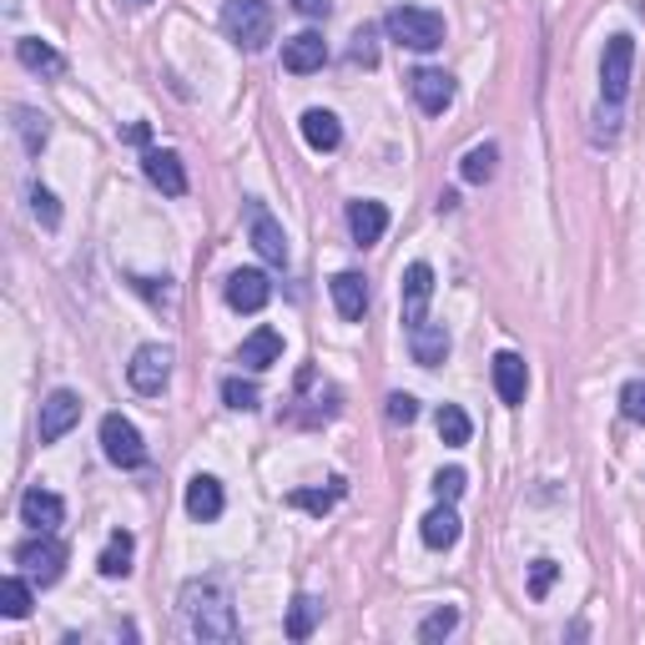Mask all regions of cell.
<instances>
[{"label":"cell","mask_w":645,"mask_h":645,"mask_svg":"<svg viewBox=\"0 0 645 645\" xmlns=\"http://www.w3.org/2000/svg\"><path fill=\"white\" fill-rule=\"evenodd\" d=\"M121 5H127V11H142V5H146V0H121Z\"/></svg>","instance_id":"obj_43"},{"label":"cell","mask_w":645,"mask_h":645,"mask_svg":"<svg viewBox=\"0 0 645 645\" xmlns=\"http://www.w3.org/2000/svg\"><path fill=\"white\" fill-rule=\"evenodd\" d=\"M101 454L117 469H142L146 464V444H142V429L132 419H121V414H106L101 419Z\"/></svg>","instance_id":"obj_7"},{"label":"cell","mask_w":645,"mask_h":645,"mask_svg":"<svg viewBox=\"0 0 645 645\" xmlns=\"http://www.w3.org/2000/svg\"><path fill=\"white\" fill-rule=\"evenodd\" d=\"M408 354H414V363H419V369H439V363L449 358L444 323H429V318H423L419 329H408Z\"/></svg>","instance_id":"obj_18"},{"label":"cell","mask_w":645,"mask_h":645,"mask_svg":"<svg viewBox=\"0 0 645 645\" xmlns=\"http://www.w3.org/2000/svg\"><path fill=\"white\" fill-rule=\"evenodd\" d=\"M383 31L394 46L404 51H439L444 46V15L439 11H423V5H394V11L383 15Z\"/></svg>","instance_id":"obj_2"},{"label":"cell","mask_w":645,"mask_h":645,"mask_svg":"<svg viewBox=\"0 0 645 645\" xmlns=\"http://www.w3.org/2000/svg\"><path fill=\"white\" fill-rule=\"evenodd\" d=\"M554 580H560V565H554V560H535V570H529V595H535V600H545Z\"/></svg>","instance_id":"obj_38"},{"label":"cell","mask_w":645,"mask_h":645,"mask_svg":"<svg viewBox=\"0 0 645 645\" xmlns=\"http://www.w3.org/2000/svg\"><path fill=\"white\" fill-rule=\"evenodd\" d=\"M323 61H329V40L318 31H298L292 40H283V71H292V76L323 71Z\"/></svg>","instance_id":"obj_15"},{"label":"cell","mask_w":645,"mask_h":645,"mask_svg":"<svg viewBox=\"0 0 645 645\" xmlns=\"http://www.w3.org/2000/svg\"><path fill=\"white\" fill-rule=\"evenodd\" d=\"M494 389H500V398L510 408H519L525 404V394H529V369H525V358L519 354H494Z\"/></svg>","instance_id":"obj_19"},{"label":"cell","mask_w":645,"mask_h":645,"mask_svg":"<svg viewBox=\"0 0 645 645\" xmlns=\"http://www.w3.org/2000/svg\"><path fill=\"white\" fill-rule=\"evenodd\" d=\"M15 132H21V146H26L31 157H40V146L51 142V121L31 111V106H15Z\"/></svg>","instance_id":"obj_29"},{"label":"cell","mask_w":645,"mask_h":645,"mask_svg":"<svg viewBox=\"0 0 645 645\" xmlns=\"http://www.w3.org/2000/svg\"><path fill=\"white\" fill-rule=\"evenodd\" d=\"M142 171H146V182L157 187V192H167V198H187V167H182L177 152L146 146V152H142Z\"/></svg>","instance_id":"obj_13"},{"label":"cell","mask_w":645,"mask_h":645,"mask_svg":"<svg viewBox=\"0 0 645 645\" xmlns=\"http://www.w3.org/2000/svg\"><path fill=\"white\" fill-rule=\"evenodd\" d=\"M429 298H434V267L429 263H408L404 283H398V313H404L408 329H419L429 318Z\"/></svg>","instance_id":"obj_9"},{"label":"cell","mask_w":645,"mask_h":645,"mask_svg":"<svg viewBox=\"0 0 645 645\" xmlns=\"http://www.w3.org/2000/svg\"><path fill=\"white\" fill-rule=\"evenodd\" d=\"M494 167H500V146H494V142H479V146H469V152H464L459 177H464L469 187H485L489 177H494Z\"/></svg>","instance_id":"obj_26"},{"label":"cell","mask_w":645,"mask_h":645,"mask_svg":"<svg viewBox=\"0 0 645 645\" xmlns=\"http://www.w3.org/2000/svg\"><path fill=\"white\" fill-rule=\"evenodd\" d=\"M223 510H227L223 485L212 475H192V485H187V514H192L198 525H212V519H223Z\"/></svg>","instance_id":"obj_17"},{"label":"cell","mask_w":645,"mask_h":645,"mask_svg":"<svg viewBox=\"0 0 645 645\" xmlns=\"http://www.w3.org/2000/svg\"><path fill=\"white\" fill-rule=\"evenodd\" d=\"M182 620L187 635L202 645L238 641V616H232V595L217 580H187L182 585Z\"/></svg>","instance_id":"obj_1"},{"label":"cell","mask_w":645,"mask_h":645,"mask_svg":"<svg viewBox=\"0 0 645 645\" xmlns=\"http://www.w3.org/2000/svg\"><path fill=\"white\" fill-rule=\"evenodd\" d=\"M454 631H459V606H439L434 616H423V620H419V641H429V645H434V641H449Z\"/></svg>","instance_id":"obj_32"},{"label":"cell","mask_w":645,"mask_h":645,"mask_svg":"<svg viewBox=\"0 0 645 645\" xmlns=\"http://www.w3.org/2000/svg\"><path fill=\"white\" fill-rule=\"evenodd\" d=\"M277 358H283V333H277V329L248 333V338H242V348H238V363H242V369H252V373L273 369Z\"/></svg>","instance_id":"obj_21"},{"label":"cell","mask_w":645,"mask_h":645,"mask_svg":"<svg viewBox=\"0 0 645 645\" xmlns=\"http://www.w3.org/2000/svg\"><path fill=\"white\" fill-rule=\"evenodd\" d=\"M0 616L5 620H26L31 616V580L26 575L0 580Z\"/></svg>","instance_id":"obj_30"},{"label":"cell","mask_w":645,"mask_h":645,"mask_svg":"<svg viewBox=\"0 0 645 645\" xmlns=\"http://www.w3.org/2000/svg\"><path fill=\"white\" fill-rule=\"evenodd\" d=\"M127 142H136V146H146V136H152V127H146V121H132V127H127Z\"/></svg>","instance_id":"obj_42"},{"label":"cell","mask_w":645,"mask_h":645,"mask_svg":"<svg viewBox=\"0 0 645 645\" xmlns=\"http://www.w3.org/2000/svg\"><path fill=\"white\" fill-rule=\"evenodd\" d=\"M329 292H333L338 318H348V323H358V318L369 313V277H363V273H338L329 283Z\"/></svg>","instance_id":"obj_20"},{"label":"cell","mask_w":645,"mask_h":645,"mask_svg":"<svg viewBox=\"0 0 645 645\" xmlns=\"http://www.w3.org/2000/svg\"><path fill=\"white\" fill-rule=\"evenodd\" d=\"M434 423H439V439H444L449 449H464L469 444V434H475V423H469V414H464L459 404H444Z\"/></svg>","instance_id":"obj_31"},{"label":"cell","mask_w":645,"mask_h":645,"mask_svg":"<svg viewBox=\"0 0 645 645\" xmlns=\"http://www.w3.org/2000/svg\"><path fill=\"white\" fill-rule=\"evenodd\" d=\"M273 5L267 0H227L223 5V31L227 40L238 46V51H263L267 40H273Z\"/></svg>","instance_id":"obj_3"},{"label":"cell","mask_w":645,"mask_h":645,"mask_svg":"<svg viewBox=\"0 0 645 645\" xmlns=\"http://www.w3.org/2000/svg\"><path fill=\"white\" fill-rule=\"evenodd\" d=\"M11 560L21 565V575H26L31 585H56L61 570H67V545L56 540V535H36V540L15 545Z\"/></svg>","instance_id":"obj_5"},{"label":"cell","mask_w":645,"mask_h":645,"mask_svg":"<svg viewBox=\"0 0 645 645\" xmlns=\"http://www.w3.org/2000/svg\"><path fill=\"white\" fill-rule=\"evenodd\" d=\"M354 67H363V71L379 67V46H373V31L369 26L354 31Z\"/></svg>","instance_id":"obj_37"},{"label":"cell","mask_w":645,"mask_h":645,"mask_svg":"<svg viewBox=\"0 0 645 645\" xmlns=\"http://www.w3.org/2000/svg\"><path fill=\"white\" fill-rule=\"evenodd\" d=\"M31 212H36L40 227H61V202L51 198V187H31Z\"/></svg>","instance_id":"obj_34"},{"label":"cell","mask_w":645,"mask_h":645,"mask_svg":"<svg viewBox=\"0 0 645 645\" xmlns=\"http://www.w3.org/2000/svg\"><path fill=\"white\" fill-rule=\"evenodd\" d=\"M132 283H136V292H146V298H152V303H171V288H167V283L157 288V277H132Z\"/></svg>","instance_id":"obj_41"},{"label":"cell","mask_w":645,"mask_h":645,"mask_svg":"<svg viewBox=\"0 0 645 645\" xmlns=\"http://www.w3.org/2000/svg\"><path fill=\"white\" fill-rule=\"evenodd\" d=\"M132 554H136V540L127 535V529H117V535L106 540V550H101V560H96V570H101L106 580H127V575H132Z\"/></svg>","instance_id":"obj_25"},{"label":"cell","mask_w":645,"mask_h":645,"mask_svg":"<svg viewBox=\"0 0 645 645\" xmlns=\"http://www.w3.org/2000/svg\"><path fill=\"white\" fill-rule=\"evenodd\" d=\"M267 298H273V283H267L263 267H238V273L227 277V308H238V313H263Z\"/></svg>","instance_id":"obj_12"},{"label":"cell","mask_w":645,"mask_h":645,"mask_svg":"<svg viewBox=\"0 0 645 645\" xmlns=\"http://www.w3.org/2000/svg\"><path fill=\"white\" fill-rule=\"evenodd\" d=\"M464 489H469V475H464V469H439V475H434V494H439V500L454 504Z\"/></svg>","instance_id":"obj_36"},{"label":"cell","mask_w":645,"mask_h":645,"mask_svg":"<svg viewBox=\"0 0 645 645\" xmlns=\"http://www.w3.org/2000/svg\"><path fill=\"white\" fill-rule=\"evenodd\" d=\"M459 514H454V504L449 500H439V510H429L423 514V525H419V535H423V545L429 550H454L459 545Z\"/></svg>","instance_id":"obj_22"},{"label":"cell","mask_w":645,"mask_h":645,"mask_svg":"<svg viewBox=\"0 0 645 645\" xmlns=\"http://www.w3.org/2000/svg\"><path fill=\"white\" fill-rule=\"evenodd\" d=\"M292 11L308 15V21H329V15H333V0H292Z\"/></svg>","instance_id":"obj_40"},{"label":"cell","mask_w":645,"mask_h":645,"mask_svg":"<svg viewBox=\"0 0 645 645\" xmlns=\"http://www.w3.org/2000/svg\"><path fill=\"white\" fill-rule=\"evenodd\" d=\"M318 620H323V600L318 595H298L288 610V641H308L318 631Z\"/></svg>","instance_id":"obj_28"},{"label":"cell","mask_w":645,"mask_h":645,"mask_svg":"<svg viewBox=\"0 0 645 645\" xmlns=\"http://www.w3.org/2000/svg\"><path fill=\"white\" fill-rule=\"evenodd\" d=\"M76 423H81V394H71V389H56V394H46V404H40V444L67 439Z\"/></svg>","instance_id":"obj_10"},{"label":"cell","mask_w":645,"mask_h":645,"mask_svg":"<svg viewBox=\"0 0 645 645\" xmlns=\"http://www.w3.org/2000/svg\"><path fill=\"white\" fill-rule=\"evenodd\" d=\"M620 414L645 429V379H631L625 389H620Z\"/></svg>","instance_id":"obj_35"},{"label":"cell","mask_w":645,"mask_h":645,"mask_svg":"<svg viewBox=\"0 0 645 645\" xmlns=\"http://www.w3.org/2000/svg\"><path fill=\"white\" fill-rule=\"evenodd\" d=\"M248 238L258 248L267 267H288V238H283V223H277L273 212L263 202H248Z\"/></svg>","instance_id":"obj_8"},{"label":"cell","mask_w":645,"mask_h":645,"mask_svg":"<svg viewBox=\"0 0 645 645\" xmlns=\"http://www.w3.org/2000/svg\"><path fill=\"white\" fill-rule=\"evenodd\" d=\"M408 92H414L419 111L444 117L449 106H454V76H449V71H434V67H419L414 76H408Z\"/></svg>","instance_id":"obj_11"},{"label":"cell","mask_w":645,"mask_h":645,"mask_svg":"<svg viewBox=\"0 0 645 645\" xmlns=\"http://www.w3.org/2000/svg\"><path fill=\"white\" fill-rule=\"evenodd\" d=\"M21 519H26L36 535H56L61 529V519H67V504H61V494H51V489H26L21 494Z\"/></svg>","instance_id":"obj_14"},{"label":"cell","mask_w":645,"mask_h":645,"mask_svg":"<svg viewBox=\"0 0 645 645\" xmlns=\"http://www.w3.org/2000/svg\"><path fill=\"white\" fill-rule=\"evenodd\" d=\"M383 414H389V423H414L419 419V398L414 394H389V408H383Z\"/></svg>","instance_id":"obj_39"},{"label":"cell","mask_w":645,"mask_h":645,"mask_svg":"<svg viewBox=\"0 0 645 645\" xmlns=\"http://www.w3.org/2000/svg\"><path fill=\"white\" fill-rule=\"evenodd\" d=\"M303 142L313 146V152H338L343 146V127H338V117L333 111H323V106H313V111H303Z\"/></svg>","instance_id":"obj_24"},{"label":"cell","mask_w":645,"mask_h":645,"mask_svg":"<svg viewBox=\"0 0 645 645\" xmlns=\"http://www.w3.org/2000/svg\"><path fill=\"white\" fill-rule=\"evenodd\" d=\"M348 232H354L358 248H373V242H383V232H389V207L373 198H358L348 202Z\"/></svg>","instance_id":"obj_16"},{"label":"cell","mask_w":645,"mask_h":645,"mask_svg":"<svg viewBox=\"0 0 645 645\" xmlns=\"http://www.w3.org/2000/svg\"><path fill=\"white\" fill-rule=\"evenodd\" d=\"M631 71H635V40L610 36L606 56H600V106H625V96H631Z\"/></svg>","instance_id":"obj_4"},{"label":"cell","mask_w":645,"mask_h":645,"mask_svg":"<svg viewBox=\"0 0 645 645\" xmlns=\"http://www.w3.org/2000/svg\"><path fill=\"white\" fill-rule=\"evenodd\" d=\"M171 363H177V354H171L167 343H142V348L132 354V363H127V379H132L136 394L157 398L171 379Z\"/></svg>","instance_id":"obj_6"},{"label":"cell","mask_w":645,"mask_h":645,"mask_svg":"<svg viewBox=\"0 0 645 645\" xmlns=\"http://www.w3.org/2000/svg\"><path fill=\"white\" fill-rule=\"evenodd\" d=\"M223 404L238 408V414H252V408L263 404V394H258V383H248V379H223Z\"/></svg>","instance_id":"obj_33"},{"label":"cell","mask_w":645,"mask_h":645,"mask_svg":"<svg viewBox=\"0 0 645 645\" xmlns=\"http://www.w3.org/2000/svg\"><path fill=\"white\" fill-rule=\"evenodd\" d=\"M343 494H348V485H343V479H329V489H292L288 504L292 510H308V514H329Z\"/></svg>","instance_id":"obj_27"},{"label":"cell","mask_w":645,"mask_h":645,"mask_svg":"<svg viewBox=\"0 0 645 645\" xmlns=\"http://www.w3.org/2000/svg\"><path fill=\"white\" fill-rule=\"evenodd\" d=\"M15 56H21V67L36 71V76H61V71H67V56L40 36H21L15 40Z\"/></svg>","instance_id":"obj_23"}]
</instances>
